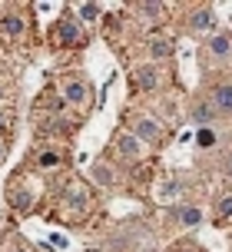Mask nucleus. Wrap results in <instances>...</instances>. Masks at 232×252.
I'll list each match as a JSON object with an SVG mask.
<instances>
[{"instance_id":"1","label":"nucleus","mask_w":232,"mask_h":252,"mask_svg":"<svg viewBox=\"0 0 232 252\" xmlns=\"http://www.w3.org/2000/svg\"><path fill=\"white\" fill-rule=\"evenodd\" d=\"M60 90H63V100L80 106V110H87L93 103V90H90V83H83V80H63Z\"/></svg>"},{"instance_id":"2","label":"nucleus","mask_w":232,"mask_h":252,"mask_svg":"<svg viewBox=\"0 0 232 252\" xmlns=\"http://www.w3.org/2000/svg\"><path fill=\"white\" fill-rule=\"evenodd\" d=\"M133 136L143 139V143H159L163 126L156 123V120H149V116H136V123H133Z\"/></svg>"},{"instance_id":"3","label":"nucleus","mask_w":232,"mask_h":252,"mask_svg":"<svg viewBox=\"0 0 232 252\" xmlns=\"http://www.w3.org/2000/svg\"><path fill=\"white\" fill-rule=\"evenodd\" d=\"M189 30H196V33L216 30V10H212V7H196V10L189 13Z\"/></svg>"},{"instance_id":"4","label":"nucleus","mask_w":232,"mask_h":252,"mask_svg":"<svg viewBox=\"0 0 232 252\" xmlns=\"http://www.w3.org/2000/svg\"><path fill=\"white\" fill-rule=\"evenodd\" d=\"M159 80H163V76H159V66H156V63H146V66H136V70H133V83L140 90H156Z\"/></svg>"},{"instance_id":"5","label":"nucleus","mask_w":232,"mask_h":252,"mask_svg":"<svg viewBox=\"0 0 232 252\" xmlns=\"http://www.w3.org/2000/svg\"><path fill=\"white\" fill-rule=\"evenodd\" d=\"M206 47H209V53H212L216 60H229L232 57V37L229 33H212Z\"/></svg>"},{"instance_id":"6","label":"nucleus","mask_w":232,"mask_h":252,"mask_svg":"<svg viewBox=\"0 0 232 252\" xmlns=\"http://www.w3.org/2000/svg\"><path fill=\"white\" fill-rule=\"evenodd\" d=\"M212 106L222 113H232V83H216L212 87Z\"/></svg>"},{"instance_id":"7","label":"nucleus","mask_w":232,"mask_h":252,"mask_svg":"<svg viewBox=\"0 0 232 252\" xmlns=\"http://www.w3.org/2000/svg\"><path fill=\"white\" fill-rule=\"evenodd\" d=\"M116 150H119V156H126V159H136L143 153V146L133 133H119V136H116Z\"/></svg>"},{"instance_id":"8","label":"nucleus","mask_w":232,"mask_h":252,"mask_svg":"<svg viewBox=\"0 0 232 252\" xmlns=\"http://www.w3.org/2000/svg\"><path fill=\"white\" fill-rule=\"evenodd\" d=\"M24 30H27L24 17H17V13H3V17H0V33H7V37H20Z\"/></svg>"},{"instance_id":"9","label":"nucleus","mask_w":232,"mask_h":252,"mask_svg":"<svg viewBox=\"0 0 232 252\" xmlns=\"http://www.w3.org/2000/svg\"><path fill=\"white\" fill-rule=\"evenodd\" d=\"M80 37H83V33H80V24H73V20H70V17H63V20H60V43H63V47H70V43H80Z\"/></svg>"},{"instance_id":"10","label":"nucleus","mask_w":232,"mask_h":252,"mask_svg":"<svg viewBox=\"0 0 232 252\" xmlns=\"http://www.w3.org/2000/svg\"><path fill=\"white\" fill-rule=\"evenodd\" d=\"M212 120H216V106H212V103H196L193 106V123L199 126V129L209 126Z\"/></svg>"},{"instance_id":"11","label":"nucleus","mask_w":232,"mask_h":252,"mask_svg":"<svg viewBox=\"0 0 232 252\" xmlns=\"http://www.w3.org/2000/svg\"><path fill=\"white\" fill-rule=\"evenodd\" d=\"M216 139H219V133H216L212 126H203V129H196V143H199L203 150H209V146H216Z\"/></svg>"},{"instance_id":"12","label":"nucleus","mask_w":232,"mask_h":252,"mask_svg":"<svg viewBox=\"0 0 232 252\" xmlns=\"http://www.w3.org/2000/svg\"><path fill=\"white\" fill-rule=\"evenodd\" d=\"M149 53L163 60V57H169V53H173V43H169L166 37H153V40H149Z\"/></svg>"},{"instance_id":"13","label":"nucleus","mask_w":232,"mask_h":252,"mask_svg":"<svg viewBox=\"0 0 232 252\" xmlns=\"http://www.w3.org/2000/svg\"><path fill=\"white\" fill-rule=\"evenodd\" d=\"M179 222L182 226H199V222H203V209H196V206L179 209Z\"/></svg>"},{"instance_id":"14","label":"nucleus","mask_w":232,"mask_h":252,"mask_svg":"<svg viewBox=\"0 0 232 252\" xmlns=\"http://www.w3.org/2000/svg\"><path fill=\"white\" fill-rule=\"evenodd\" d=\"M10 202L17 206V209H30L33 196H30V189H13V192H10Z\"/></svg>"},{"instance_id":"15","label":"nucleus","mask_w":232,"mask_h":252,"mask_svg":"<svg viewBox=\"0 0 232 252\" xmlns=\"http://www.w3.org/2000/svg\"><path fill=\"white\" fill-rule=\"evenodd\" d=\"M93 179H96L100 186H113V183H116L113 169H106V166H93Z\"/></svg>"},{"instance_id":"16","label":"nucleus","mask_w":232,"mask_h":252,"mask_svg":"<svg viewBox=\"0 0 232 252\" xmlns=\"http://www.w3.org/2000/svg\"><path fill=\"white\" fill-rule=\"evenodd\" d=\"M66 206H73V209H83L87 206V192L80 186H73V192H66Z\"/></svg>"},{"instance_id":"17","label":"nucleus","mask_w":232,"mask_h":252,"mask_svg":"<svg viewBox=\"0 0 232 252\" xmlns=\"http://www.w3.org/2000/svg\"><path fill=\"white\" fill-rule=\"evenodd\" d=\"M77 13H80V20H83V24H90V20H96V17H100V7H96V3H83Z\"/></svg>"},{"instance_id":"18","label":"nucleus","mask_w":232,"mask_h":252,"mask_svg":"<svg viewBox=\"0 0 232 252\" xmlns=\"http://www.w3.org/2000/svg\"><path fill=\"white\" fill-rule=\"evenodd\" d=\"M216 216H222V219H232V196H222L219 206H216Z\"/></svg>"},{"instance_id":"19","label":"nucleus","mask_w":232,"mask_h":252,"mask_svg":"<svg viewBox=\"0 0 232 252\" xmlns=\"http://www.w3.org/2000/svg\"><path fill=\"white\" fill-rule=\"evenodd\" d=\"M47 242H50L53 249H66V246H70V239H66L63 232H50V236H47Z\"/></svg>"},{"instance_id":"20","label":"nucleus","mask_w":232,"mask_h":252,"mask_svg":"<svg viewBox=\"0 0 232 252\" xmlns=\"http://www.w3.org/2000/svg\"><path fill=\"white\" fill-rule=\"evenodd\" d=\"M57 163H60V156H57V153H40V169H53Z\"/></svg>"},{"instance_id":"21","label":"nucleus","mask_w":232,"mask_h":252,"mask_svg":"<svg viewBox=\"0 0 232 252\" xmlns=\"http://www.w3.org/2000/svg\"><path fill=\"white\" fill-rule=\"evenodd\" d=\"M140 13H143V17H159V13H163V7H159V3H143Z\"/></svg>"},{"instance_id":"22","label":"nucleus","mask_w":232,"mask_h":252,"mask_svg":"<svg viewBox=\"0 0 232 252\" xmlns=\"http://www.w3.org/2000/svg\"><path fill=\"white\" fill-rule=\"evenodd\" d=\"M173 196H179V183H166L163 186V199H173Z\"/></svg>"},{"instance_id":"23","label":"nucleus","mask_w":232,"mask_h":252,"mask_svg":"<svg viewBox=\"0 0 232 252\" xmlns=\"http://www.w3.org/2000/svg\"><path fill=\"white\" fill-rule=\"evenodd\" d=\"M3 133H10V120H7V116H0V136H3Z\"/></svg>"},{"instance_id":"24","label":"nucleus","mask_w":232,"mask_h":252,"mask_svg":"<svg viewBox=\"0 0 232 252\" xmlns=\"http://www.w3.org/2000/svg\"><path fill=\"white\" fill-rule=\"evenodd\" d=\"M3 156H7V143L0 139V159H3Z\"/></svg>"},{"instance_id":"25","label":"nucleus","mask_w":232,"mask_h":252,"mask_svg":"<svg viewBox=\"0 0 232 252\" xmlns=\"http://www.w3.org/2000/svg\"><path fill=\"white\" fill-rule=\"evenodd\" d=\"M229 176H232V156H229Z\"/></svg>"}]
</instances>
